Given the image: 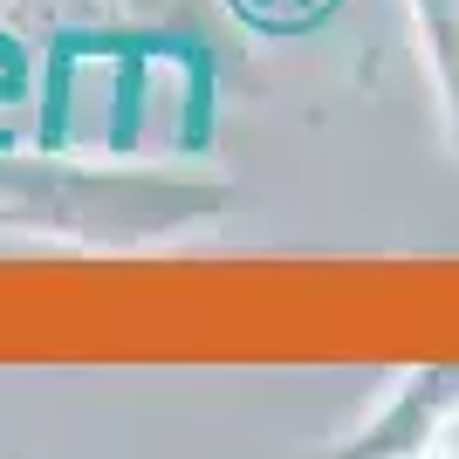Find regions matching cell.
I'll list each match as a JSON object with an SVG mask.
<instances>
[{
	"label": "cell",
	"instance_id": "1",
	"mask_svg": "<svg viewBox=\"0 0 459 459\" xmlns=\"http://www.w3.org/2000/svg\"><path fill=\"white\" fill-rule=\"evenodd\" d=\"M233 7L261 28H308L316 14H329V0H233Z\"/></svg>",
	"mask_w": 459,
	"mask_h": 459
}]
</instances>
